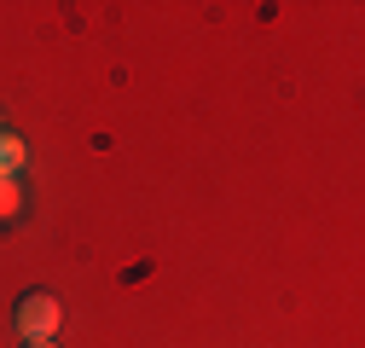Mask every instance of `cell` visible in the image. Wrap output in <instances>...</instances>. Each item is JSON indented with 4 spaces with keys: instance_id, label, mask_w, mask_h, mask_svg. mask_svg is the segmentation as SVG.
<instances>
[{
    "instance_id": "3957f363",
    "label": "cell",
    "mask_w": 365,
    "mask_h": 348,
    "mask_svg": "<svg viewBox=\"0 0 365 348\" xmlns=\"http://www.w3.org/2000/svg\"><path fill=\"white\" fill-rule=\"evenodd\" d=\"M18 215H24V186L0 174V227H6V221H18Z\"/></svg>"
},
{
    "instance_id": "6da1fadb",
    "label": "cell",
    "mask_w": 365,
    "mask_h": 348,
    "mask_svg": "<svg viewBox=\"0 0 365 348\" xmlns=\"http://www.w3.org/2000/svg\"><path fill=\"white\" fill-rule=\"evenodd\" d=\"M12 325H18L24 342H53L58 325H64V302L53 290H24L18 308H12Z\"/></svg>"
},
{
    "instance_id": "5b68a950",
    "label": "cell",
    "mask_w": 365,
    "mask_h": 348,
    "mask_svg": "<svg viewBox=\"0 0 365 348\" xmlns=\"http://www.w3.org/2000/svg\"><path fill=\"white\" fill-rule=\"evenodd\" d=\"M0 128H6V122H0Z\"/></svg>"
},
{
    "instance_id": "7a4b0ae2",
    "label": "cell",
    "mask_w": 365,
    "mask_h": 348,
    "mask_svg": "<svg viewBox=\"0 0 365 348\" xmlns=\"http://www.w3.org/2000/svg\"><path fill=\"white\" fill-rule=\"evenodd\" d=\"M24 157H29V145H24L18 134H12V128H0V174H6V180H18Z\"/></svg>"
},
{
    "instance_id": "277c9868",
    "label": "cell",
    "mask_w": 365,
    "mask_h": 348,
    "mask_svg": "<svg viewBox=\"0 0 365 348\" xmlns=\"http://www.w3.org/2000/svg\"><path fill=\"white\" fill-rule=\"evenodd\" d=\"M24 348H58V342H24Z\"/></svg>"
}]
</instances>
